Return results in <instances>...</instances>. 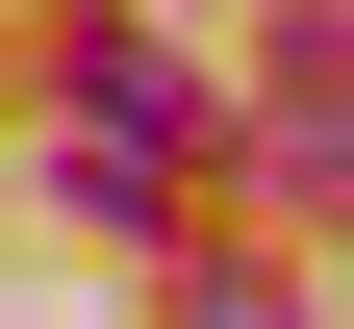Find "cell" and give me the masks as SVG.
<instances>
[{
	"instance_id": "obj_1",
	"label": "cell",
	"mask_w": 354,
	"mask_h": 329,
	"mask_svg": "<svg viewBox=\"0 0 354 329\" xmlns=\"http://www.w3.org/2000/svg\"><path fill=\"white\" fill-rule=\"evenodd\" d=\"M51 102H76V177H102V203H177L203 102H177V51H152V26H76V51H51Z\"/></svg>"
},
{
	"instance_id": "obj_2",
	"label": "cell",
	"mask_w": 354,
	"mask_h": 329,
	"mask_svg": "<svg viewBox=\"0 0 354 329\" xmlns=\"http://www.w3.org/2000/svg\"><path fill=\"white\" fill-rule=\"evenodd\" d=\"M203 329H304V304H279V278H203Z\"/></svg>"
}]
</instances>
